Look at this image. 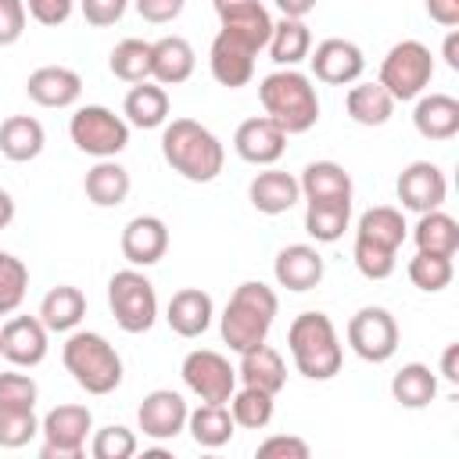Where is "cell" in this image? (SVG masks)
<instances>
[{"label":"cell","mask_w":459,"mask_h":459,"mask_svg":"<svg viewBox=\"0 0 459 459\" xmlns=\"http://www.w3.org/2000/svg\"><path fill=\"white\" fill-rule=\"evenodd\" d=\"M161 158L172 172H179L190 183H212L222 165H226V151L219 143V136L194 122V118H172L161 129Z\"/></svg>","instance_id":"cell-1"},{"label":"cell","mask_w":459,"mask_h":459,"mask_svg":"<svg viewBox=\"0 0 459 459\" xmlns=\"http://www.w3.org/2000/svg\"><path fill=\"white\" fill-rule=\"evenodd\" d=\"M405 219L398 208L391 204H377V208H366L359 215V226H355V269L366 276V280H387L398 265V247L405 244Z\"/></svg>","instance_id":"cell-2"},{"label":"cell","mask_w":459,"mask_h":459,"mask_svg":"<svg viewBox=\"0 0 459 459\" xmlns=\"http://www.w3.org/2000/svg\"><path fill=\"white\" fill-rule=\"evenodd\" d=\"M280 312V301H276V290L265 287L262 280H244L226 308H222V319H219V330H222V341L240 355L255 344H262L273 330V319Z\"/></svg>","instance_id":"cell-3"},{"label":"cell","mask_w":459,"mask_h":459,"mask_svg":"<svg viewBox=\"0 0 459 459\" xmlns=\"http://www.w3.org/2000/svg\"><path fill=\"white\" fill-rule=\"evenodd\" d=\"M258 100L265 115L287 133H308L319 122V97L305 72L298 68H276L258 82Z\"/></svg>","instance_id":"cell-4"},{"label":"cell","mask_w":459,"mask_h":459,"mask_svg":"<svg viewBox=\"0 0 459 459\" xmlns=\"http://www.w3.org/2000/svg\"><path fill=\"white\" fill-rule=\"evenodd\" d=\"M287 348L305 380H333L344 362L337 326L326 312H301L287 330Z\"/></svg>","instance_id":"cell-5"},{"label":"cell","mask_w":459,"mask_h":459,"mask_svg":"<svg viewBox=\"0 0 459 459\" xmlns=\"http://www.w3.org/2000/svg\"><path fill=\"white\" fill-rule=\"evenodd\" d=\"M61 362L86 394H111L122 384V355L93 330H75L61 348Z\"/></svg>","instance_id":"cell-6"},{"label":"cell","mask_w":459,"mask_h":459,"mask_svg":"<svg viewBox=\"0 0 459 459\" xmlns=\"http://www.w3.org/2000/svg\"><path fill=\"white\" fill-rule=\"evenodd\" d=\"M108 305H111V316H115L118 330H126V333H147L158 319L154 283L136 265L118 269L108 280Z\"/></svg>","instance_id":"cell-7"},{"label":"cell","mask_w":459,"mask_h":459,"mask_svg":"<svg viewBox=\"0 0 459 459\" xmlns=\"http://www.w3.org/2000/svg\"><path fill=\"white\" fill-rule=\"evenodd\" d=\"M434 75V57L430 47H423L420 39H402L387 50V57L380 61V86L398 100H416Z\"/></svg>","instance_id":"cell-8"},{"label":"cell","mask_w":459,"mask_h":459,"mask_svg":"<svg viewBox=\"0 0 459 459\" xmlns=\"http://www.w3.org/2000/svg\"><path fill=\"white\" fill-rule=\"evenodd\" d=\"M68 136L90 158H115L129 143V122L104 104H86L72 115Z\"/></svg>","instance_id":"cell-9"},{"label":"cell","mask_w":459,"mask_h":459,"mask_svg":"<svg viewBox=\"0 0 459 459\" xmlns=\"http://www.w3.org/2000/svg\"><path fill=\"white\" fill-rule=\"evenodd\" d=\"M93 430V412L86 405H54L43 420H39V434H43V459H82L86 452V437Z\"/></svg>","instance_id":"cell-10"},{"label":"cell","mask_w":459,"mask_h":459,"mask_svg":"<svg viewBox=\"0 0 459 459\" xmlns=\"http://www.w3.org/2000/svg\"><path fill=\"white\" fill-rule=\"evenodd\" d=\"M348 344L362 362H387L398 351V323L387 308L366 305L348 319Z\"/></svg>","instance_id":"cell-11"},{"label":"cell","mask_w":459,"mask_h":459,"mask_svg":"<svg viewBox=\"0 0 459 459\" xmlns=\"http://www.w3.org/2000/svg\"><path fill=\"white\" fill-rule=\"evenodd\" d=\"M179 373H183V384L201 402H230V394L237 391V366H230V359L212 348L186 351Z\"/></svg>","instance_id":"cell-12"},{"label":"cell","mask_w":459,"mask_h":459,"mask_svg":"<svg viewBox=\"0 0 459 459\" xmlns=\"http://www.w3.org/2000/svg\"><path fill=\"white\" fill-rule=\"evenodd\" d=\"M255 57H258V47H251L244 36H237L230 29H219V36L212 39V50H208L212 79L226 90H240L255 75Z\"/></svg>","instance_id":"cell-13"},{"label":"cell","mask_w":459,"mask_h":459,"mask_svg":"<svg viewBox=\"0 0 459 459\" xmlns=\"http://www.w3.org/2000/svg\"><path fill=\"white\" fill-rule=\"evenodd\" d=\"M308 61H312V75L326 86H351L366 72L362 50L351 39H341V36H330V39L316 43V50H308Z\"/></svg>","instance_id":"cell-14"},{"label":"cell","mask_w":459,"mask_h":459,"mask_svg":"<svg viewBox=\"0 0 459 459\" xmlns=\"http://www.w3.org/2000/svg\"><path fill=\"white\" fill-rule=\"evenodd\" d=\"M186 402L179 391H169V387H158L151 394H143L140 409H136V423L143 430V437L151 441H172L186 430Z\"/></svg>","instance_id":"cell-15"},{"label":"cell","mask_w":459,"mask_h":459,"mask_svg":"<svg viewBox=\"0 0 459 459\" xmlns=\"http://www.w3.org/2000/svg\"><path fill=\"white\" fill-rule=\"evenodd\" d=\"M47 326L39 316H11L0 326V359H7L11 366H39L47 359Z\"/></svg>","instance_id":"cell-16"},{"label":"cell","mask_w":459,"mask_h":459,"mask_svg":"<svg viewBox=\"0 0 459 459\" xmlns=\"http://www.w3.org/2000/svg\"><path fill=\"white\" fill-rule=\"evenodd\" d=\"M233 151L247 165H276L283 158V151H287V133L269 115H255V118H244L237 126Z\"/></svg>","instance_id":"cell-17"},{"label":"cell","mask_w":459,"mask_h":459,"mask_svg":"<svg viewBox=\"0 0 459 459\" xmlns=\"http://www.w3.org/2000/svg\"><path fill=\"white\" fill-rule=\"evenodd\" d=\"M448 179L434 161H409L398 176V201L409 212H434L445 204Z\"/></svg>","instance_id":"cell-18"},{"label":"cell","mask_w":459,"mask_h":459,"mask_svg":"<svg viewBox=\"0 0 459 459\" xmlns=\"http://www.w3.org/2000/svg\"><path fill=\"white\" fill-rule=\"evenodd\" d=\"M118 244H122V258L129 265L147 269V265L165 258V251H169V226L158 215H136V219L126 222Z\"/></svg>","instance_id":"cell-19"},{"label":"cell","mask_w":459,"mask_h":459,"mask_svg":"<svg viewBox=\"0 0 459 459\" xmlns=\"http://www.w3.org/2000/svg\"><path fill=\"white\" fill-rule=\"evenodd\" d=\"M25 93L39 108H72L82 97V79H79V72H72L65 65H43V68L29 72Z\"/></svg>","instance_id":"cell-20"},{"label":"cell","mask_w":459,"mask_h":459,"mask_svg":"<svg viewBox=\"0 0 459 459\" xmlns=\"http://www.w3.org/2000/svg\"><path fill=\"white\" fill-rule=\"evenodd\" d=\"M323 273H326V262H323V255L312 244H287V247L276 251L273 276L287 290H298V294L312 290V287H319Z\"/></svg>","instance_id":"cell-21"},{"label":"cell","mask_w":459,"mask_h":459,"mask_svg":"<svg viewBox=\"0 0 459 459\" xmlns=\"http://www.w3.org/2000/svg\"><path fill=\"white\" fill-rule=\"evenodd\" d=\"M212 316H215V305H212V294L201 290V287H183L169 298V308H165V323L172 326V333L179 337H201L208 326H212Z\"/></svg>","instance_id":"cell-22"},{"label":"cell","mask_w":459,"mask_h":459,"mask_svg":"<svg viewBox=\"0 0 459 459\" xmlns=\"http://www.w3.org/2000/svg\"><path fill=\"white\" fill-rule=\"evenodd\" d=\"M194 47L183 36H161L151 43V79L158 86H179L194 75Z\"/></svg>","instance_id":"cell-23"},{"label":"cell","mask_w":459,"mask_h":459,"mask_svg":"<svg viewBox=\"0 0 459 459\" xmlns=\"http://www.w3.org/2000/svg\"><path fill=\"white\" fill-rule=\"evenodd\" d=\"M412 126L423 140H452L459 133V100L452 93H420Z\"/></svg>","instance_id":"cell-24"},{"label":"cell","mask_w":459,"mask_h":459,"mask_svg":"<svg viewBox=\"0 0 459 459\" xmlns=\"http://www.w3.org/2000/svg\"><path fill=\"white\" fill-rule=\"evenodd\" d=\"M247 197H251L255 212H262V215H283V212H290L301 201V186H298V176L280 172V169H265V172H258L251 179Z\"/></svg>","instance_id":"cell-25"},{"label":"cell","mask_w":459,"mask_h":459,"mask_svg":"<svg viewBox=\"0 0 459 459\" xmlns=\"http://www.w3.org/2000/svg\"><path fill=\"white\" fill-rule=\"evenodd\" d=\"M237 377H240L247 387H262V391H269V394H280L283 384H287V362H283V355H280L273 344L262 341V344L240 351Z\"/></svg>","instance_id":"cell-26"},{"label":"cell","mask_w":459,"mask_h":459,"mask_svg":"<svg viewBox=\"0 0 459 459\" xmlns=\"http://www.w3.org/2000/svg\"><path fill=\"white\" fill-rule=\"evenodd\" d=\"M82 190L86 197L97 204V208H118L129 190H133V179L126 172V165H118L115 158H97V165L86 172L82 179Z\"/></svg>","instance_id":"cell-27"},{"label":"cell","mask_w":459,"mask_h":459,"mask_svg":"<svg viewBox=\"0 0 459 459\" xmlns=\"http://www.w3.org/2000/svg\"><path fill=\"white\" fill-rule=\"evenodd\" d=\"M298 186L305 201H351V176L337 161H308Z\"/></svg>","instance_id":"cell-28"},{"label":"cell","mask_w":459,"mask_h":459,"mask_svg":"<svg viewBox=\"0 0 459 459\" xmlns=\"http://www.w3.org/2000/svg\"><path fill=\"white\" fill-rule=\"evenodd\" d=\"M82 316H86V294H82L79 287H72V283L50 287V290L43 294V301H39V319H43V326H47L50 333H68V330H75V326L82 323Z\"/></svg>","instance_id":"cell-29"},{"label":"cell","mask_w":459,"mask_h":459,"mask_svg":"<svg viewBox=\"0 0 459 459\" xmlns=\"http://www.w3.org/2000/svg\"><path fill=\"white\" fill-rule=\"evenodd\" d=\"M43 143H47V133L39 126V118L32 115H11L0 122V154L7 161H32L43 154Z\"/></svg>","instance_id":"cell-30"},{"label":"cell","mask_w":459,"mask_h":459,"mask_svg":"<svg viewBox=\"0 0 459 459\" xmlns=\"http://www.w3.org/2000/svg\"><path fill=\"white\" fill-rule=\"evenodd\" d=\"M122 115L136 129H158L169 122V93L158 82H133V90L122 100Z\"/></svg>","instance_id":"cell-31"},{"label":"cell","mask_w":459,"mask_h":459,"mask_svg":"<svg viewBox=\"0 0 459 459\" xmlns=\"http://www.w3.org/2000/svg\"><path fill=\"white\" fill-rule=\"evenodd\" d=\"M186 430L201 448H222L237 434V423L226 402H201L197 409L186 412Z\"/></svg>","instance_id":"cell-32"},{"label":"cell","mask_w":459,"mask_h":459,"mask_svg":"<svg viewBox=\"0 0 459 459\" xmlns=\"http://www.w3.org/2000/svg\"><path fill=\"white\" fill-rule=\"evenodd\" d=\"M344 108L348 118L359 126H384L394 115V97L380 86V82H351V90L344 93Z\"/></svg>","instance_id":"cell-33"},{"label":"cell","mask_w":459,"mask_h":459,"mask_svg":"<svg viewBox=\"0 0 459 459\" xmlns=\"http://www.w3.org/2000/svg\"><path fill=\"white\" fill-rule=\"evenodd\" d=\"M269 57L280 65V68H294L298 61L308 57L312 50V32L305 25V18H280L273 22V32H269Z\"/></svg>","instance_id":"cell-34"},{"label":"cell","mask_w":459,"mask_h":459,"mask_svg":"<svg viewBox=\"0 0 459 459\" xmlns=\"http://www.w3.org/2000/svg\"><path fill=\"white\" fill-rule=\"evenodd\" d=\"M391 394L402 409H427L437 398V377L423 362H405L391 377Z\"/></svg>","instance_id":"cell-35"},{"label":"cell","mask_w":459,"mask_h":459,"mask_svg":"<svg viewBox=\"0 0 459 459\" xmlns=\"http://www.w3.org/2000/svg\"><path fill=\"white\" fill-rule=\"evenodd\" d=\"M305 233L316 244H337L351 222V201H305Z\"/></svg>","instance_id":"cell-36"},{"label":"cell","mask_w":459,"mask_h":459,"mask_svg":"<svg viewBox=\"0 0 459 459\" xmlns=\"http://www.w3.org/2000/svg\"><path fill=\"white\" fill-rule=\"evenodd\" d=\"M412 240H416V251H437V255H455L459 251V222L434 208V212H423L420 222L412 226Z\"/></svg>","instance_id":"cell-37"},{"label":"cell","mask_w":459,"mask_h":459,"mask_svg":"<svg viewBox=\"0 0 459 459\" xmlns=\"http://www.w3.org/2000/svg\"><path fill=\"white\" fill-rule=\"evenodd\" d=\"M273 398L276 394H269V391H262V387H240V391H233L230 394V416H233V423L237 427H247V430H265L269 427V420H273Z\"/></svg>","instance_id":"cell-38"},{"label":"cell","mask_w":459,"mask_h":459,"mask_svg":"<svg viewBox=\"0 0 459 459\" xmlns=\"http://www.w3.org/2000/svg\"><path fill=\"white\" fill-rule=\"evenodd\" d=\"M108 68L122 82L151 79V43L147 39H122V43H115V50L108 57Z\"/></svg>","instance_id":"cell-39"},{"label":"cell","mask_w":459,"mask_h":459,"mask_svg":"<svg viewBox=\"0 0 459 459\" xmlns=\"http://www.w3.org/2000/svg\"><path fill=\"white\" fill-rule=\"evenodd\" d=\"M452 255H437V251H416V258H409V280L412 287L437 294L452 283Z\"/></svg>","instance_id":"cell-40"},{"label":"cell","mask_w":459,"mask_h":459,"mask_svg":"<svg viewBox=\"0 0 459 459\" xmlns=\"http://www.w3.org/2000/svg\"><path fill=\"white\" fill-rule=\"evenodd\" d=\"M39 434L36 409L0 405V448H25Z\"/></svg>","instance_id":"cell-41"},{"label":"cell","mask_w":459,"mask_h":459,"mask_svg":"<svg viewBox=\"0 0 459 459\" xmlns=\"http://www.w3.org/2000/svg\"><path fill=\"white\" fill-rule=\"evenodd\" d=\"M29 290V269L22 258L0 251V316H11Z\"/></svg>","instance_id":"cell-42"},{"label":"cell","mask_w":459,"mask_h":459,"mask_svg":"<svg viewBox=\"0 0 459 459\" xmlns=\"http://www.w3.org/2000/svg\"><path fill=\"white\" fill-rule=\"evenodd\" d=\"M90 455L93 459H129V455H136V434L122 423H108V427L93 430Z\"/></svg>","instance_id":"cell-43"},{"label":"cell","mask_w":459,"mask_h":459,"mask_svg":"<svg viewBox=\"0 0 459 459\" xmlns=\"http://www.w3.org/2000/svg\"><path fill=\"white\" fill-rule=\"evenodd\" d=\"M36 398H39V387H36V380L29 373H14V369L0 373V405L36 409Z\"/></svg>","instance_id":"cell-44"},{"label":"cell","mask_w":459,"mask_h":459,"mask_svg":"<svg viewBox=\"0 0 459 459\" xmlns=\"http://www.w3.org/2000/svg\"><path fill=\"white\" fill-rule=\"evenodd\" d=\"M255 455H258V459H308L312 448H308V441L298 437V434H269L265 441H258Z\"/></svg>","instance_id":"cell-45"},{"label":"cell","mask_w":459,"mask_h":459,"mask_svg":"<svg viewBox=\"0 0 459 459\" xmlns=\"http://www.w3.org/2000/svg\"><path fill=\"white\" fill-rule=\"evenodd\" d=\"M25 0H0V47H11L25 32Z\"/></svg>","instance_id":"cell-46"},{"label":"cell","mask_w":459,"mask_h":459,"mask_svg":"<svg viewBox=\"0 0 459 459\" xmlns=\"http://www.w3.org/2000/svg\"><path fill=\"white\" fill-rule=\"evenodd\" d=\"M126 4H129V0H79L82 18H86L93 29H108V25H115V22L126 14Z\"/></svg>","instance_id":"cell-47"},{"label":"cell","mask_w":459,"mask_h":459,"mask_svg":"<svg viewBox=\"0 0 459 459\" xmlns=\"http://www.w3.org/2000/svg\"><path fill=\"white\" fill-rule=\"evenodd\" d=\"M72 7H75V0H25L29 18H36V22L47 25V29L65 25L68 14H72Z\"/></svg>","instance_id":"cell-48"},{"label":"cell","mask_w":459,"mask_h":459,"mask_svg":"<svg viewBox=\"0 0 459 459\" xmlns=\"http://www.w3.org/2000/svg\"><path fill=\"white\" fill-rule=\"evenodd\" d=\"M183 7H186V0H136L140 18L151 22V25H169V22H176V18L183 14Z\"/></svg>","instance_id":"cell-49"},{"label":"cell","mask_w":459,"mask_h":459,"mask_svg":"<svg viewBox=\"0 0 459 459\" xmlns=\"http://www.w3.org/2000/svg\"><path fill=\"white\" fill-rule=\"evenodd\" d=\"M427 14L445 25V29H455L459 25V0H427Z\"/></svg>","instance_id":"cell-50"},{"label":"cell","mask_w":459,"mask_h":459,"mask_svg":"<svg viewBox=\"0 0 459 459\" xmlns=\"http://www.w3.org/2000/svg\"><path fill=\"white\" fill-rule=\"evenodd\" d=\"M441 377L448 384H459V344H445V351H441Z\"/></svg>","instance_id":"cell-51"},{"label":"cell","mask_w":459,"mask_h":459,"mask_svg":"<svg viewBox=\"0 0 459 459\" xmlns=\"http://www.w3.org/2000/svg\"><path fill=\"white\" fill-rule=\"evenodd\" d=\"M276 7H280V14L283 18H305V14H312L316 11V4L319 0H273Z\"/></svg>","instance_id":"cell-52"},{"label":"cell","mask_w":459,"mask_h":459,"mask_svg":"<svg viewBox=\"0 0 459 459\" xmlns=\"http://www.w3.org/2000/svg\"><path fill=\"white\" fill-rule=\"evenodd\" d=\"M255 4H262V0H212V7H215V14H219V22H222V18L240 14V11L255 7Z\"/></svg>","instance_id":"cell-53"},{"label":"cell","mask_w":459,"mask_h":459,"mask_svg":"<svg viewBox=\"0 0 459 459\" xmlns=\"http://www.w3.org/2000/svg\"><path fill=\"white\" fill-rule=\"evenodd\" d=\"M441 57H445V65H448L452 72H459V29H452V32L445 36V47H441Z\"/></svg>","instance_id":"cell-54"},{"label":"cell","mask_w":459,"mask_h":459,"mask_svg":"<svg viewBox=\"0 0 459 459\" xmlns=\"http://www.w3.org/2000/svg\"><path fill=\"white\" fill-rule=\"evenodd\" d=\"M11 219H14V197L0 186V230H7V226H11Z\"/></svg>","instance_id":"cell-55"}]
</instances>
